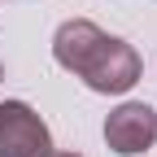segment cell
<instances>
[{
  "label": "cell",
  "mask_w": 157,
  "mask_h": 157,
  "mask_svg": "<svg viewBox=\"0 0 157 157\" xmlns=\"http://www.w3.org/2000/svg\"><path fill=\"white\" fill-rule=\"evenodd\" d=\"M140 74H144L140 52H135L127 39L105 35L101 44L92 48V57L83 61V70H78L74 78H83V83L92 92H101V96H122V92H131L135 83H140Z\"/></svg>",
  "instance_id": "1"
},
{
  "label": "cell",
  "mask_w": 157,
  "mask_h": 157,
  "mask_svg": "<svg viewBox=\"0 0 157 157\" xmlns=\"http://www.w3.org/2000/svg\"><path fill=\"white\" fill-rule=\"evenodd\" d=\"M44 153H52L48 122L26 101H5L0 105V157H44Z\"/></svg>",
  "instance_id": "2"
},
{
  "label": "cell",
  "mask_w": 157,
  "mask_h": 157,
  "mask_svg": "<svg viewBox=\"0 0 157 157\" xmlns=\"http://www.w3.org/2000/svg\"><path fill=\"white\" fill-rule=\"evenodd\" d=\"M105 144L109 153H122V157H135L157 144V113L153 105L144 101H122L118 109H109L105 118Z\"/></svg>",
  "instance_id": "3"
},
{
  "label": "cell",
  "mask_w": 157,
  "mask_h": 157,
  "mask_svg": "<svg viewBox=\"0 0 157 157\" xmlns=\"http://www.w3.org/2000/svg\"><path fill=\"white\" fill-rule=\"evenodd\" d=\"M101 39H105V31L96 26L92 17H70V22H61L57 35H52V61L61 70H70V74H78Z\"/></svg>",
  "instance_id": "4"
},
{
  "label": "cell",
  "mask_w": 157,
  "mask_h": 157,
  "mask_svg": "<svg viewBox=\"0 0 157 157\" xmlns=\"http://www.w3.org/2000/svg\"><path fill=\"white\" fill-rule=\"evenodd\" d=\"M44 157H83V153H61V148H52V153H44Z\"/></svg>",
  "instance_id": "5"
},
{
  "label": "cell",
  "mask_w": 157,
  "mask_h": 157,
  "mask_svg": "<svg viewBox=\"0 0 157 157\" xmlns=\"http://www.w3.org/2000/svg\"><path fill=\"white\" fill-rule=\"evenodd\" d=\"M0 78H5V66H0Z\"/></svg>",
  "instance_id": "6"
}]
</instances>
